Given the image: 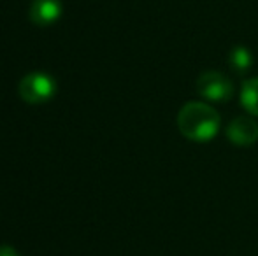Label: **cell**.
I'll list each match as a JSON object with an SVG mask.
<instances>
[{"instance_id": "7a4b0ae2", "label": "cell", "mask_w": 258, "mask_h": 256, "mask_svg": "<svg viewBox=\"0 0 258 256\" xmlns=\"http://www.w3.org/2000/svg\"><path fill=\"white\" fill-rule=\"evenodd\" d=\"M197 92L202 99L211 102H227L234 95V86L225 74L218 70H207L199 75Z\"/></svg>"}, {"instance_id": "277c9868", "label": "cell", "mask_w": 258, "mask_h": 256, "mask_svg": "<svg viewBox=\"0 0 258 256\" xmlns=\"http://www.w3.org/2000/svg\"><path fill=\"white\" fill-rule=\"evenodd\" d=\"M227 137L234 146H253L258 140V123L249 116L234 118L227 128Z\"/></svg>"}, {"instance_id": "6da1fadb", "label": "cell", "mask_w": 258, "mask_h": 256, "mask_svg": "<svg viewBox=\"0 0 258 256\" xmlns=\"http://www.w3.org/2000/svg\"><path fill=\"white\" fill-rule=\"evenodd\" d=\"M220 114L206 102H188L177 114L179 132L194 142H209L220 132Z\"/></svg>"}, {"instance_id": "ba28073f", "label": "cell", "mask_w": 258, "mask_h": 256, "mask_svg": "<svg viewBox=\"0 0 258 256\" xmlns=\"http://www.w3.org/2000/svg\"><path fill=\"white\" fill-rule=\"evenodd\" d=\"M0 256H20V254H18V251L14 247L0 246Z\"/></svg>"}, {"instance_id": "52a82bcc", "label": "cell", "mask_w": 258, "mask_h": 256, "mask_svg": "<svg viewBox=\"0 0 258 256\" xmlns=\"http://www.w3.org/2000/svg\"><path fill=\"white\" fill-rule=\"evenodd\" d=\"M253 63L251 53L244 48V46H237L230 51V65L237 72H246Z\"/></svg>"}, {"instance_id": "8992f818", "label": "cell", "mask_w": 258, "mask_h": 256, "mask_svg": "<svg viewBox=\"0 0 258 256\" xmlns=\"http://www.w3.org/2000/svg\"><path fill=\"white\" fill-rule=\"evenodd\" d=\"M241 106L253 116H258V77L246 79L241 88Z\"/></svg>"}, {"instance_id": "5b68a950", "label": "cell", "mask_w": 258, "mask_h": 256, "mask_svg": "<svg viewBox=\"0 0 258 256\" xmlns=\"http://www.w3.org/2000/svg\"><path fill=\"white\" fill-rule=\"evenodd\" d=\"M61 16L60 0H34L30 7V18L39 27L53 25Z\"/></svg>"}, {"instance_id": "3957f363", "label": "cell", "mask_w": 258, "mask_h": 256, "mask_svg": "<svg viewBox=\"0 0 258 256\" xmlns=\"http://www.w3.org/2000/svg\"><path fill=\"white\" fill-rule=\"evenodd\" d=\"M54 95V79L42 72H30L20 81V97L28 104H41Z\"/></svg>"}]
</instances>
